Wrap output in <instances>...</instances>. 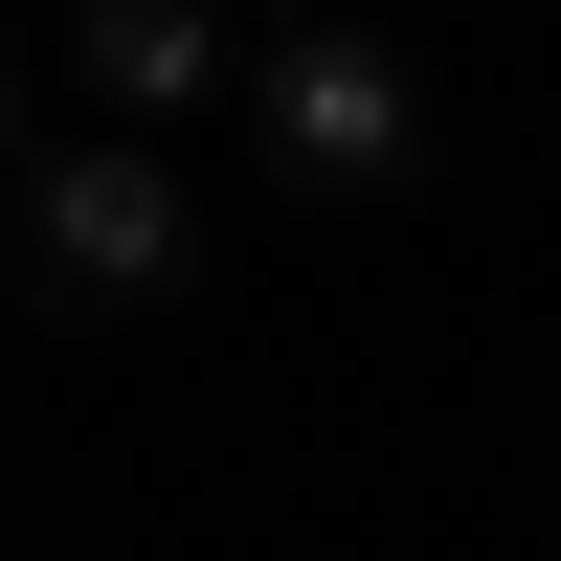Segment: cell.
<instances>
[{
	"label": "cell",
	"mask_w": 561,
	"mask_h": 561,
	"mask_svg": "<svg viewBox=\"0 0 561 561\" xmlns=\"http://www.w3.org/2000/svg\"><path fill=\"white\" fill-rule=\"evenodd\" d=\"M248 23H270V45H293V23H337V0H248Z\"/></svg>",
	"instance_id": "cell-5"
},
{
	"label": "cell",
	"mask_w": 561,
	"mask_h": 561,
	"mask_svg": "<svg viewBox=\"0 0 561 561\" xmlns=\"http://www.w3.org/2000/svg\"><path fill=\"white\" fill-rule=\"evenodd\" d=\"M248 158L293 180V203H404V180H427V68L337 0V23H293L248 68Z\"/></svg>",
	"instance_id": "cell-1"
},
{
	"label": "cell",
	"mask_w": 561,
	"mask_h": 561,
	"mask_svg": "<svg viewBox=\"0 0 561 561\" xmlns=\"http://www.w3.org/2000/svg\"><path fill=\"white\" fill-rule=\"evenodd\" d=\"M270 45H248V0H68V90L113 135H180V113H225Z\"/></svg>",
	"instance_id": "cell-3"
},
{
	"label": "cell",
	"mask_w": 561,
	"mask_h": 561,
	"mask_svg": "<svg viewBox=\"0 0 561 561\" xmlns=\"http://www.w3.org/2000/svg\"><path fill=\"white\" fill-rule=\"evenodd\" d=\"M23 158H45V135H23V45H0V180H23Z\"/></svg>",
	"instance_id": "cell-4"
},
{
	"label": "cell",
	"mask_w": 561,
	"mask_h": 561,
	"mask_svg": "<svg viewBox=\"0 0 561 561\" xmlns=\"http://www.w3.org/2000/svg\"><path fill=\"white\" fill-rule=\"evenodd\" d=\"M180 248H203V203H180L158 135H45L23 158V293L45 314H158Z\"/></svg>",
	"instance_id": "cell-2"
}]
</instances>
